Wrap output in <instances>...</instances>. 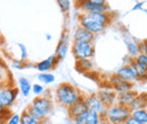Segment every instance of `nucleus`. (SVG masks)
<instances>
[{
	"mask_svg": "<svg viewBox=\"0 0 147 124\" xmlns=\"http://www.w3.org/2000/svg\"><path fill=\"white\" fill-rule=\"evenodd\" d=\"M55 97L57 103L59 105L68 108L73 104H75L76 102L83 99L84 95L79 89L77 87H75L74 85L68 84V82H62L55 88Z\"/></svg>",
	"mask_w": 147,
	"mask_h": 124,
	"instance_id": "f257e3e1",
	"label": "nucleus"
},
{
	"mask_svg": "<svg viewBox=\"0 0 147 124\" xmlns=\"http://www.w3.org/2000/svg\"><path fill=\"white\" fill-rule=\"evenodd\" d=\"M53 102H52V98H48V97H44V96H38L35 97L31 105H28L26 111L40 122H43L44 120H47L53 112Z\"/></svg>",
	"mask_w": 147,
	"mask_h": 124,
	"instance_id": "f03ea898",
	"label": "nucleus"
},
{
	"mask_svg": "<svg viewBox=\"0 0 147 124\" xmlns=\"http://www.w3.org/2000/svg\"><path fill=\"white\" fill-rule=\"evenodd\" d=\"M130 114H131V111L129 107L115 103L107 108L104 117L111 124H123L125 121L130 116Z\"/></svg>",
	"mask_w": 147,
	"mask_h": 124,
	"instance_id": "7ed1b4c3",
	"label": "nucleus"
},
{
	"mask_svg": "<svg viewBox=\"0 0 147 124\" xmlns=\"http://www.w3.org/2000/svg\"><path fill=\"white\" fill-rule=\"evenodd\" d=\"M71 52L76 60H91L95 55V46L93 42L74 41Z\"/></svg>",
	"mask_w": 147,
	"mask_h": 124,
	"instance_id": "20e7f679",
	"label": "nucleus"
},
{
	"mask_svg": "<svg viewBox=\"0 0 147 124\" xmlns=\"http://www.w3.org/2000/svg\"><path fill=\"white\" fill-rule=\"evenodd\" d=\"M19 95L18 88L14 84L6 85L0 91V107L10 109V107L15 104Z\"/></svg>",
	"mask_w": 147,
	"mask_h": 124,
	"instance_id": "39448f33",
	"label": "nucleus"
},
{
	"mask_svg": "<svg viewBox=\"0 0 147 124\" xmlns=\"http://www.w3.org/2000/svg\"><path fill=\"white\" fill-rule=\"evenodd\" d=\"M78 23H79V26L86 28L88 32H91L94 35H98V34L103 33L105 31V28H107V26H104L103 24H101L97 20H95L88 14H84V13L79 14Z\"/></svg>",
	"mask_w": 147,
	"mask_h": 124,
	"instance_id": "423d86ee",
	"label": "nucleus"
},
{
	"mask_svg": "<svg viewBox=\"0 0 147 124\" xmlns=\"http://www.w3.org/2000/svg\"><path fill=\"white\" fill-rule=\"evenodd\" d=\"M76 8L82 13H110V7L108 3L104 5H95L87 0H76Z\"/></svg>",
	"mask_w": 147,
	"mask_h": 124,
	"instance_id": "0eeeda50",
	"label": "nucleus"
},
{
	"mask_svg": "<svg viewBox=\"0 0 147 124\" xmlns=\"http://www.w3.org/2000/svg\"><path fill=\"white\" fill-rule=\"evenodd\" d=\"M84 101H85L87 109L90 112L96 113L101 117H104V114H105L108 107L103 105V103L100 101V98L97 97L96 94H90L87 96H84Z\"/></svg>",
	"mask_w": 147,
	"mask_h": 124,
	"instance_id": "6e6552de",
	"label": "nucleus"
},
{
	"mask_svg": "<svg viewBox=\"0 0 147 124\" xmlns=\"http://www.w3.org/2000/svg\"><path fill=\"white\" fill-rule=\"evenodd\" d=\"M115 74L125 81L135 84L137 81V72H136L135 66H134V59H130V61L127 64H125L120 69H118Z\"/></svg>",
	"mask_w": 147,
	"mask_h": 124,
	"instance_id": "1a4fd4ad",
	"label": "nucleus"
},
{
	"mask_svg": "<svg viewBox=\"0 0 147 124\" xmlns=\"http://www.w3.org/2000/svg\"><path fill=\"white\" fill-rule=\"evenodd\" d=\"M108 85H109V87H110L111 89H113L117 94H121V92H125V91H128V90L134 89V84L122 80V79L119 78L115 73L112 74L110 78H109Z\"/></svg>",
	"mask_w": 147,
	"mask_h": 124,
	"instance_id": "9d476101",
	"label": "nucleus"
},
{
	"mask_svg": "<svg viewBox=\"0 0 147 124\" xmlns=\"http://www.w3.org/2000/svg\"><path fill=\"white\" fill-rule=\"evenodd\" d=\"M68 51H69V35H68L67 31H63V33L61 34V38H60V41H59V43L55 48V58L59 61L65 60Z\"/></svg>",
	"mask_w": 147,
	"mask_h": 124,
	"instance_id": "9b49d317",
	"label": "nucleus"
},
{
	"mask_svg": "<svg viewBox=\"0 0 147 124\" xmlns=\"http://www.w3.org/2000/svg\"><path fill=\"white\" fill-rule=\"evenodd\" d=\"M97 97L100 98V101L103 103V105L107 107L111 106L113 104L117 103V92L111 89L110 87H103L96 92Z\"/></svg>",
	"mask_w": 147,
	"mask_h": 124,
	"instance_id": "f8f14e48",
	"label": "nucleus"
},
{
	"mask_svg": "<svg viewBox=\"0 0 147 124\" xmlns=\"http://www.w3.org/2000/svg\"><path fill=\"white\" fill-rule=\"evenodd\" d=\"M59 62H60V61L55 58V54H52V55H50L49 58H47V59H44V60L37 62L36 64H35V69H36L40 73H42V72H50V70L55 69Z\"/></svg>",
	"mask_w": 147,
	"mask_h": 124,
	"instance_id": "ddd939ff",
	"label": "nucleus"
},
{
	"mask_svg": "<svg viewBox=\"0 0 147 124\" xmlns=\"http://www.w3.org/2000/svg\"><path fill=\"white\" fill-rule=\"evenodd\" d=\"M87 111L88 109H87V106H86V103H85V101L83 98V99L76 102L70 107H68V116L74 121V120L78 119L79 116H82L83 114H85Z\"/></svg>",
	"mask_w": 147,
	"mask_h": 124,
	"instance_id": "4468645a",
	"label": "nucleus"
},
{
	"mask_svg": "<svg viewBox=\"0 0 147 124\" xmlns=\"http://www.w3.org/2000/svg\"><path fill=\"white\" fill-rule=\"evenodd\" d=\"M137 95H138V92H137L135 89H131V90H128V91L118 94V95H117V103L120 104V105L129 107L130 104H131V103L135 101V98L137 97Z\"/></svg>",
	"mask_w": 147,
	"mask_h": 124,
	"instance_id": "2eb2a0df",
	"label": "nucleus"
},
{
	"mask_svg": "<svg viewBox=\"0 0 147 124\" xmlns=\"http://www.w3.org/2000/svg\"><path fill=\"white\" fill-rule=\"evenodd\" d=\"M101 120V116L96 113H93L87 111L85 114H83L82 116H79L78 119L74 120L75 124H98Z\"/></svg>",
	"mask_w": 147,
	"mask_h": 124,
	"instance_id": "dca6fc26",
	"label": "nucleus"
},
{
	"mask_svg": "<svg viewBox=\"0 0 147 124\" xmlns=\"http://www.w3.org/2000/svg\"><path fill=\"white\" fill-rule=\"evenodd\" d=\"M95 38V35L88 32L86 28L82 26H77L74 32V41H86V42H93Z\"/></svg>",
	"mask_w": 147,
	"mask_h": 124,
	"instance_id": "f3484780",
	"label": "nucleus"
},
{
	"mask_svg": "<svg viewBox=\"0 0 147 124\" xmlns=\"http://www.w3.org/2000/svg\"><path fill=\"white\" fill-rule=\"evenodd\" d=\"M125 44L127 46L128 54L131 59H135L138 54H139V46H138V42H136L131 36L126 35L125 36Z\"/></svg>",
	"mask_w": 147,
	"mask_h": 124,
	"instance_id": "a211bd4d",
	"label": "nucleus"
},
{
	"mask_svg": "<svg viewBox=\"0 0 147 124\" xmlns=\"http://www.w3.org/2000/svg\"><path fill=\"white\" fill-rule=\"evenodd\" d=\"M147 106V94H138L137 97L135 98V101L130 104V111H136V109H143Z\"/></svg>",
	"mask_w": 147,
	"mask_h": 124,
	"instance_id": "6ab92c4d",
	"label": "nucleus"
},
{
	"mask_svg": "<svg viewBox=\"0 0 147 124\" xmlns=\"http://www.w3.org/2000/svg\"><path fill=\"white\" fill-rule=\"evenodd\" d=\"M18 90L19 94H22L24 97H28L30 94L32 92V84L30 80L25 77H20L18 79Z\"/></svg>",
	"mask_w": 147,
	"mask_h": 124,
	"instance_id": "aec40b11",
	"label": "nucleus"
},
{
	"mask_svg": "<svg viewBox=\"0 0 147 124\" xmlns=\"http://www.w3.org/2000/svg\"><path fill=\"white\" fill-rule=\"evenodd\" d=\"M0 81L5 82L6 85L8 84H14L11 80V74L10 71L7 68V66L5 64V62L0 59Z\"/></svg>",
	"mask_w": 147,
	"mask_h": 124,
	"instance_id": "412c9836",
	"label": "nucleus"
},
{
	"mask_svg": "<svg viewBox=\"0 0 147 124\" xmlns=\"http://www.w3.org/2000/svg\"><path fill=\"white\" fill-rule=\"evenodd\" d=\"M37 79H38L40 84H42V85H50V84L55 82V74H52L50 72H42V73H38Z\"/></svg>",
	"mask_w": 147,
	"mask_h": 124,
	"instance_id": "4be33fe9",
	"label": "nucleus"
},
{
	"mask_svg": "<svg viewBox=\"0 0 147 124\" xmlns=\"http://www.w3.org/2000/svg\"><path fill=\"white\" fill-rule=\"evenodd\" d=\"M130 116H132L134 119H136V120L139 121L140 123L147 124V111L145 109V108H143V109L131 111Z\"/></svg>",
	"mask_w": 147,
	"mask_h": 124,
	"instance_id": "5701e85b",
	"label": "nucleus"
},
{
	"mask_svg": "<svg viewBox=\"0 0 147 124\" xmlns=\"http://www.w3.org/2000/svg\"><path fill=\"white\" fill-rule=\"evenodd\" d=\"M43 122L35 120L26 109L20 114V124H43Z\"/></svg>",
	"mask_w": 147,
	"mask_h": 124,
	"instance_id": "b1692460",
	"label": "nucleus"
},
{
	"mask_svg": "<svg viewBox=\"0 0 147 124\" xmlns=\"http://www.w3.org/2000/svg\"><path fill=\"white\" fill-rule=\"evenodd\" d=\"M76 68L82 72H87L93 69L92 60H77L76 62Z\"/></svg>",
	"mask_w": 147,
	"mask_h": 124,
	"instance_id": "393cba45",
	"label": "nucleus"
},
{
	"mask_svg": "<svg viewBox=\"0 0 147 124\" xmlns=\"http://www.w3.org/2000/svg\"><path fill=\"white\" fill-rule=\"evenodd\" d=\"M60 10L63 14H68L70 10V0H57Z\"/></svg>",
	"mask_w": 147,
	"mask_h": 124,
	"instance_id": "a878e982",
	"label": "nucleus"
},
{
	"mask_svg": "<svg viewBox=\"0 0 147 124\" xmlns=\"http://www.w3.org/2000/svg\"><path fill=\"white\" fill-rule=\"evenodd\" d=\"M45 87H44V85H42V84H34V85H32V92L38 97V96H42L43 94H44V91H45Z\"/></svg>",
	"mask_w": 147,
	"mask_h": 124,
	"instance_id": "bb28decb",
	"label": "nucleus"
},
{
	"mask_svg": "<svg viewBox=\"0 0 147 124\" xmlns=\"http://www.w3.org/2000/svg\"><path fill=\"white\" fill-rule=\"evenodd\" d=\"M5 124H20V114L11 113L5 121Z\"/></svg>",
	"mask_w": 147,
	"mask_h": 124,
	"instance_id": "cd10ccee",
	"label": "nucleus"
},
{
	"mask_svg": "<svg viewBox=\"0 0 147 124\" xmlns=\"http://www.w3.org/2000/svg\"><path fill=\"white\" fill-rule=\"evenodd\" d=\"M135 63L139 64V66H143V67H146L147 68V54H142L139 53L135 59H134Z\"/></svg>",
	"mask_w": 147,
	"mask_h": 124,
	"instance_id": "c85d7f7f",
	"label": "nucleus"
},
{
	"mask_svg": "<svg viewBox=\"0 0 147 124\" xmlns=\"http://www.w3.org/2000/svg\"><path fill=\"white\" fill-rule=\"evenodd\" d=\"M17 46H18L19 51H20V59H19V60H22V61L26 62V61H27V58H28L26 46H25L24 44H22V43H17Z\"/></svg>",
	"mask_w": 147,
	"mask_h": 124,
	"instance_id": "c756f323",
	"label": "nucleus"
},
{
	"mask_svg": "<svg viewBox=\"0 0 147 124\" xmlns=\"http://www.w3.org/2000/svg\"><path fill=\"white\" fill-rule=\"evenodd\" d=\"M13 68L14 69H17V70H23L25 68H27L30 64H27L26 62L22 61V60H13V63H11Z\"/></svg>",
	"mask_w": 147,
	"mask_h": 124,
	"instance_id": "7c9ffc66",
	"label": "nucleus"
},
{
	"mask_svg": "<svg viewBox=\"0 0 147 124\" xmlns=\"http://www.w3.org/2000/svg\"><path fill=\"white\" fill-rule=\"evenodd\" d=\"M138 46H139V53L147 54V40L143 41V42H139Z\"/></svg>",
	"mask_w": 147,
	"mask_h": 124,
	"instance_id": "2f4dec72",
	"label": "nucleus"
},
{
	"mask_svg": "<svg viewBox=\"0 0 147 124\" xmlns=\"http://www.w3.org/2000/svg\"><path fill=\"white\" fill-rule=\"evenodd\" d=\"M123 124H143V123H140L139 121H137L136 119H134L132 116H129L128 119L125 121V123Z\"/></svg>",
	"mask_w": 147,
	"mask_h": 124,
	"instance_id": "473e14b6",
	"label": "nucleus"
},
{
	"mask_svg": "<svg viewBox=\"0 0 147 124\" xmlns=\"http://www.w3.org/2000/svg\"><path fill=\"white\" fill-rule=\"evenodd\" d=\"M143 6H144V2H137V3L132 7V10H139V9H140V10H144V7H143ZM144 11L147 13V10H144Z\"/></svg>",
	"mask_w": 147,
	"mask_h": 124,
	"instance_id": "72a5a7b5",
	"label": "nucleus"
},
{
	"mask_svg": "<svg viewBox=\"0 0 147 124\" xmlns=\"http://www.w3.org/2000/svg\"><path fill=\"white\" fill-rule=\"evenodd\" d=\"M87 1L95 3V5H104V3H107V0H87Z\"/></svg>",
	"mask_w": 147,
	"mask_h": 124,
	"instance_id": "f704fd0d",
	"label": "nucleus"
},
{
	"mask_svg": "<svg viewBox=\"0 0 147 124\" xmlns=\"http://www.w3.org/2000/svg\"><path fill=\"white\" fill-rule=\"evenodd\" d=\"M98 124H111V123L105 119V117H101V120H100Z\"/></svg>",
	"mask_w": 147,
	"mask_h": 124,
	"instance_id": "c9c22d12",
	"label": "nucleus"
},
{
	"mask_svg": "<svg viewBox=\"0 0 147 124\" xmlns=\"http://www.w3.org/2000/svg\"><path fill=\"white\" fill-rule=\"evenodd\" d=\"M5 121H6V119L0 115V124H5Z\"/></svg>",
	"mask_w": 147,
	"mask_h": 124,
	"instance_id": "e433bc0d",
	"label": "nucleus"
},
{
	"mask_svg": "<svg viewBox=\"0 0 147 124\" xmlns=\"http://www.w3.org/2000/svg\"><path fill=\"white\" fill-rule=\"evenodd\" d=\"M5 86H6V84H5V82H2V81H0V91L2 90V88H3Z\"/></svg>",
	"mask_w": 147,
	"mask_h": 124,
	"instance_id": "4c0bfd02",
	"label": "nucleus"
},
{
	"mask_svg": "<svg viewBox=\"0 0 147 124\" xmlns=\"http://www.w3.org/2000/svg\"><path fill=\"white\" fill-rule=\"evenodd\" d=\"M45 38H47L48 41H50V40H51V35H50V34H47V35H45Z\"/></svg>",
	"mask_w": 147,
	"mask_h": 124,
	"instance_id": "58836bf2",
	"label": "nucleus"
},
{
	"mask_svg": "<svg viewBox=\"0 0 147 124\" xmlns=\"http://www.w3.org/2000/svg\"><path fill=\"white\" fill-rule=\"evenodd\" d=\"M145 109H146V111H147V106H146V107H145Z\"/></svg>",
	"mask_w": 147,
	"mask_h": 124,
	"instance_id": "ea45409f",
	"label": "nucleus"
},
{
	"mask_svg": "<svg viewBox=\"0 0 147 124\" xmlns=\"http://www.w3.org/2000/svg\"><path fill=\"white\" fill-rule=\"evenodd\" d=\"M1 109H2V108H1V107H0V111H1Z\"/></svg>",
	"mask_w": 147,
	"mask_h": 124,
	"instance_id": "a19ab883",
	"label": "nucleus"
}]
</instances>
